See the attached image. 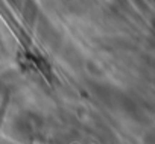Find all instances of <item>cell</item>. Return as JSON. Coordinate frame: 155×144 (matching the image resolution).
I'll return each mask as SVG.
<instances>
[{
	"instance_id": "1",
	"label": "cell",
	"mask_w": 155,
	"mask_h": 144,
	"mask_svg": "<svg viewBox=\"0 0 155 144\" xmlns=\"http://www.w3.org/2000/svg\"><path fill=\"white\" fill-rule=\"evenodd\" d=\"M9 103V93L5 96L3 99V103H2V108H0V126H2V121H3V115H5V111H6V106Z\"/></svg>"
}]
</instances>
